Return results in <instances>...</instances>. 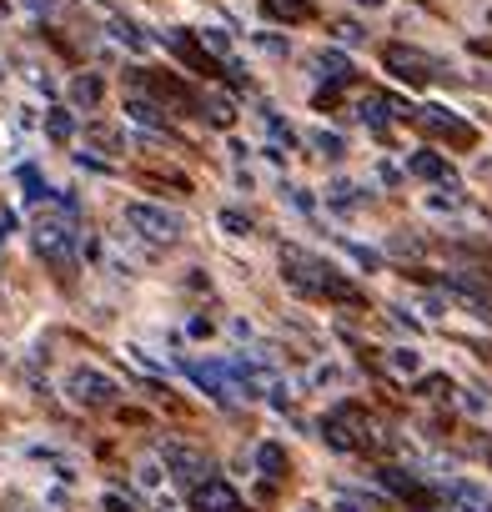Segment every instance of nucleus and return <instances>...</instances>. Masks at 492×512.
I'll return each instance as SVG.
<instances>
[{
    "mask_svg": "<svg viewBox=\"0 0 492 512\" xmlns=\"http://www.w3.org/2000/svg\"><path fill=\"white\" fill-rule=\"evenodd\" d=\"M422 126H432V131H442V136H452V141H472V126L457 121V116L442 111V106H427V111H422Z\"/></svg>",
    "mask_w": 492,
    "mask_h": 512,
    "instance_id": "6e6552de",
    "label": "nucleus"
},
{
    "mask_svg": "<svg viewBox=\"0 0 492 512\" xmlns=\"http://www.w3.org/2000/svg\"><path fill=\"white\" fill-rule=\"evenodd\" d=\"M166 477H171V472L161 467V457H141V462H136V482H141L151 497H161V492H166Z\"/></svg>",
    "mask_w": 492,
    "mask_h": 512,
    "instance_id": "9b49d317",
    "label": "nucleus"
},
{
    "mask_svg": "<svg viewBox=\"0 0 492 512\" xmlns=\"http://www.w3.org/2000/svg\"><path fill=\"white\" fill-rule=\"evenodd\" d=\"M46 131H51L56 141H66V136H71V116H66V111H51V116H46Z\"/></svg>",
    "mask_w": 492,
    "mask_h": 512,
    "instance_id": "412c9836",
    "label": "nucleus"
},
{
    "mask_svg": "<svg viewBox=\"0 0 492 512\" xmlns=\"http://www.w3.org/2000/svg\"><path fill=\"white\" fill-rule=\"evenodd\" d=\"M126 116H131V121H141V126H156V131L166 126V116H161L151 101H141V96H126Z\"/></svg>",
    "mask_w": 492,
    "mask_h": 512,
    "instance_id": "2eb2a0df",
    "label": "nucleus"
},
{
    "mask_svg": "<svg viewBox=\"0 0 492 512\" xmlns=\"http://www.w3.org/2000/svg\"><path fill=\"white\" fill-rule=\"evenodd\" d=\"M312 141L322 146V156H342V136H332V131H317Z\"/></svg>",
    "mask_w": 492,
    "mask_h": 512,
    "instance_id": "5701e85b",
    "label": "nucleus"
},
{
    "mask_svg": "<svg viewBox=\"0 0 492 512\" xmlns=\"http://www.w3.org/2000/svg\"><path fill=\"white\" fill-rule=\"evenodd\" d=\"M101 507H106V512H136V502L121 497V492H101Z\"/></svg>",
    "mask_w": 492,
    "mask_h": 512,
    "instance_id": "4be33fe9",
    "label": "nucleus"
},
{
    "mask_svg": "<svg viewBox=\"0 0 492 512\" xmlns=\"http://www.w3.org/2000/svg\"><path fill=\"white\" fill-rule=\"evenodd\" d=\"M267 16H277V21H307L312 6H307V0H267Z\"/></svg>",
    "mask_w": 492,
    "mask_h": 512,
    "instance_id": "f3484780",
    "label": "nucleus"
},
{
    "mask_svg": "<svg viewBox=\"0 0 492 512\" xmlns=\"http://www.w3.org/2000/svg\"><path fill=\"white\" fill-rule=\"evenodd\" d=\"M302 512H317V507H302Z\"/></svg>",
    "mask_w": 492,
    "mask_h": 512,
    "instance_id": "393cba45",
    "label": "nucleus"
},
{
    "mask_svg": "<svg viewBox=\"0 0 492 512\" xmlns=\"http://www.w3.org/2000/svg\"><path fill=\"white\" fill-rule=\"evenodd\" d=\"M282 272H287V282H292V287H302V292H312V297L357 302L352 282H342V277H337V267H327L322 256H312V251H302V246H282Z\"/></svg>",
    "mask_w": 492,
    "mask_h": 512,
    "instance_id": "f257e3e1",
    "label": "nucleus"
},
{
    "mask_svg": "<svg viewBox=\"0 0 492 512\" xmlns=\"http://www.w3.org/2000/svg\"><path fill=\"white\" fill-rule=\"evenodd\" d=\"M111 31H116V41H126L131 51H146V36H141L131 21H111Z\"/></svg>",
    "mask_w": 492,
    "mask_h": 512,
    "instance_id": "6ab92c4d",
    "label": "nucleus"
},
{
    "mask_svg": "<svg viewBox=\"0 0 492 512\" xmlns=\"http://www.w3.org/2000/svg\"><path fill=\"white\" fill-rule=\"evenodd\" d=\"M121 221H126V231H136V236L151 241V246H176L181 231H186L181 211L156 206V201H126V206H121Z\"/></svg>",
    "mask_w": 492,
    "mask_h": 512,
    "instance_id": "7ed1b4c3",
    "label": "nucleus"
},
{
    "mask_svg": "<svg viewBox=\"0 0 492 512\" xmlns=\"http://www.w3.org/2000/svg\"><path fill=\"white\" fill-rule=\"evenodd\" d=\"M191 512H241V492L221 477H206L201 487H191Z\"/></svg>",
    "mask_w": 492,
    "mask_h": 512,
    "instance_id": "423d86ee",
    "label": "nucleus"
},
{
    "mask_svg": "<svg viewBox=\"0 0 492 512\" xmlns=\"http://www.w3.org/2000/svg\"><path fill=\"white\" fill-rule=\"evenodd\" d=\"M387 66H392V76H402V81H427V61L417 56V51H387Z\"/></svg>",
    "mask_w": 492,
    "mask_h": 512,
    "instance_id": "9d476101",
    "label": "nucleus"
},
{
    "mask_svg": "<svg viewBox=\"0 0 492 512\" xmlns=\"http://www.w3.org/2000/svg\"><path fill=\"white\" fill-rule=\"evenodd\" d=\"M216 221H221L226 236H246V231H252V216H241V211H221Z\"/></svg>",
    "mask_w": 492,
    "mask_h": 512,
    "instance_id": "a211bd4d",
    "label": "nucleus"
},
{
    "mask_svg": "<svg viewBox=\"0 0 492 512\" xmlns=\"http://www.w3.org/2000/svg\"><path fill=\"white\" fill-rule=\"evenodd\" d=\"M101 91H106V86H101V76H76V81H71V101H76L81 111H96Z\"/></svg>",
    "mask_w": 492,
    "mask_h": 512,
    "instance_id": "f8f14e48",
    "label": "nucleus"
},
{
    "mask_svg": "<svg viewBox=\"0 0 492 512\" xmlns=\"http://www.w3.org/2000/svg\"><path fill=\"white\" fill-rule=\"evenodd\" d=\"M357 6H367V11H377V6H382V0H357Z\"/></svg>",
    "mask_w": 492,
    "mask_h": 512,
    "instance_id": "b1692460",
    "label": "nucleus"
},
{
    "mask_svg": "<svg viewBox=\"0 0 492 512\" xmlns=\"http://www.w3.org/2000/svg\"><path fill=\"white\" fill-rule=\"evenodd\" d=\"M357 201H362V186H357V181L337 176V181L327 186V206H342V211H347V206H357Z\"/></svg>",
    "mask_w": 492,
    "mask_h": 512,
    "instance_id": "ddd939ff",
    "label": "nucleus"
},
{
    "mask_svg": "<svg viewBox=\"0 0 492 512\" xmlns=\"http://www.w3.org/2000/svg\"><path fill=\"white\" fill-rule=\"evenodd\" d=\"M407 171L422 176V181H442V186H452V166H447L437 151H417V156L407 161Z\"/></svg>",
    "mask_w": 492,
    "mask_h": 512,
    "instance_id": "1a4fd4ad",
    "label": "nucleus"
},
{
    "mask_svg": "<svg viewBox=\"0 0 492 512\" xmlns=\"http://www.w3.org/2000/svg\"><path fill=\"white\" fill-rule=\"evenodd\" d=\"M447 512H492V497L477 482L447 477Z\"/></svg>",
    "mask_w": 492,
    "mask_h": 512,
    "instance_id": "0eeeda50",
    "label": "nucleus"
},
{
    "mask_svg": "<svg viewBox=\"0 0 492 512\" xmlns=\"http://www.w3.org/2000/svg\"><path fill=\"white\" fill-rule=\"evenodd\" d=\"M156 457H161V467H166L176 482H186V487H201L206 477H216V472H211V457L196 452V447H186V442H166Z\"/></svg>",
    "mask_w": 492,
    "mask_h": 512,
    "instance_id": "39448f33",
    "label": "nucleus"
},
{
    "mask_svg": "<svg viewBox=\"0 0 492 512\" xmlns=\"http://www.w3.org/2000/svg\"><path fill=\"white\" fill-rule=\"evenodd\" d=\"M317 71L332 76V81H347V76H352V61H347L342 51H317Z\"/></svg>",
    "mask_w": 492,
    "mask_h": 512,
    "instance_id": "4468645a",
    "label": "nucleus"
},
{
    "mask_svg": "<svg viewBox=\"0 0 492 512\" xmlns=\"http://www.w3.org/2000/svg\"><path fill=\"white\" fill-rule=\"evenodd\" d=\"M257 462H262V472L277 477V472L287 467V452H282V447H257Z\"/></svg>",
    "mask_w": 492,
    "mask_h": 512,
    "instance_id": "aec40b11",
    "label": "nucleus"
},
{
    "mask_svg": "<svg viewBox=\"0 0 492 512\" xmlns=\"http://www.w3.org/2000/svg\"><path fill=\"white\" fill-rule=\"evenodd\" d=\"M66 392H71V402L76 407H111L116 397H121V382L111 377V372H101V367H91V362H81V367H71V377H66Z\"/></svg>",
    "mask_w": 492,
    "mask_h": 512,
    "instance_id": "20e7f679",
    "label": "nucleus"
},
{
    "mask_svg": "<svg viewBox=\"0 0 492 512\" xmlns=\"http://www.w3.org/2000/svg\"><path fill=\"white\" fill-rule=\"evenodd\" d=\"M387 362H392V372H402V377H417V372H422V352H417V347H392Z\"/></svg>",
    "mask_w": 492,
    "mask_h": 512,
    "instance_id": "dca6fc26",
    "label": "nucleus"
},
{
    "mask_svg": "<svg viewBox=\"0 0 492 512\" xmlns=\"http://www.w3.org/2000/svg\"><path fill=\"white\" fill-rule=\"evenodd\" d=\"M31 246H36V256H46L51 267H71L76 251H81V231H76V221L66 211H51L46 206L31 221Z\"/></svg>",
    "mask_w": 492,
    "mask_h": 512,
    "instance_id": "f03ea898",
    "label": "nucleus"
}]
</instances>
